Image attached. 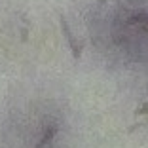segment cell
<instances>
[{
	"label": "cell",
	"mask_w": 148,
	"mask_h": 148,
	"mask_svg": "<svg viewBox=\"0 0 148 148\" xmlns=\"http://www.w3.org/2000/svg\"><path fill=\"white\" fill-rule=\"evenodd\" d=\"M53 135H55V129H49V131H48V135H46V137H44V139H42V140H40V143H38V148H42V146H44V144L48 143V140H49V139H51V137H53Z\"/></svg>",
	"instance_id": "obj_2"
},
{
	"label": "cell",
	"mask_w": 148,
	"mask_h": 148,
	"mask_svg": "<svg viewBox=\"0 0 148 148\" xmlns=\"http://www.w3.org/2000/svg\"><path fill=\"white\" fill-rule=\"evenodd\" d=\"M127 2H129L131 6H139V0H127Z\"/></svg>",
	"instance_id": "obj_3"
},
{
	"label": "cell",
	"mask_w": 148,
	"mask_h": 148,
	"mask_svg": "<svg viewBox=\"0 0 148 148\" xmlns=\"http://www.w3.org/2000/svg\"><path fill=\"white\" fill-rule=\"evenodd\" d=\"M59 25H61V32L63 36H65L66 44H69V48H70V53H72V57L78 61L80 57H82V51H84V46L82 44H78V40H76V36L72 34V31H70V27H69V21L65 19V15H59Z\"/></svg>",
	"instance_id": "obj_1"
},
{
	"label": "cell",
	"mask_w": 148,
	"mask_h": 148,
	"mask_svg": "<svg viewBox=\"0 0 148 148\" xmlns=\"http://www.w3.org/2000/svg\"><path fill=\"white\" fill-rule=\"evenodd\" d=\"M97 4H99V6H105V4H106V0H97Z\"/></svg>",
	"instance_id": "obj_4"
}]
</instances>
